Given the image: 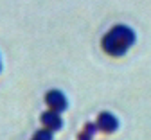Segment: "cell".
<instances>
[{
	"mask_svg": "<svg viewBox=\"0 0 151 140\" xmlns=\"http://www.w3.org/2000/svg\"><path fill=\"white\" fill-rule=\"evenodd\" d=\"M97 128L101 129V131H104V133H113L117 128H119V121H117V117L115 115H111V113H108V111H103V113H99V117H97Z\"/></svg>",
	"mask_w": 151,
	"mask_h": 140,
	"instance_id": "obj_3",
	"label": "cell"
},
{
	"mask_svg": "<svg viewBox=\"0 0 151 140\" xmlns=\"http://www.w3.org/2000/svg\"><path fill=\"white\" fill-rule=\"evenodd\" d=\"M133 43H135V32H133V29H129L128 25H115V27H111L103 36V42H101L104 52L113 56V57L124 56Z\"/></svg>",
	"mask_w": 151,
	"mask_h": 140,
	"instance_id": "obj_1",
	"label": "cell"
},
{
	"mask_svg": "<svg viewBox=\"0 0 151 140\" xmlns=\"http://www.w3.org/2000/svg\"><path fill=\"white\" fill-rule=\"evenodd\" d=\"M45 103L54 111H65L67 110V99L60 90H50L45 95Z\"/></svg>",
	"mask_w": 151,
	"mask_h": 140,
	"instance_id": "obj_2",
	"label": "cell"
},
{
	"mask_svg": "<svg viewBox=\"0 0 151 140\" xmlns=\"http://www.w3.org/2000/svg\"><path fill=\"white\" fill-rule=\"evenodd\" d=\"M96 129H97V124H86V126L83 128V131L79 133L78 140H92V138H93V133H96Z\"/></svg>",
	"mask_w": 151,
	"mask_h": 140,
	"instance_id": "obj_5",
	"label": "cell"
},
{
	"mask_svg": "<svg viewBox=\"0 0 151 140\" xmlns=\"http://www.w3.org/2000/svg\"><path fill=\"white\" fill-rule=\"evenodd\" d=\"M0 68H2V63H0Z\"/></svg>",
	"mask_w": 151,
	"mask_h": 140,
	"instance_id": "obj_7",
	"label": "cell"
},
{
	"mask_svg": "<svg viewBox=\"0 0 151 140\" xmlns=\"http://www.w3.org/2000/svg\"><path fill=\"white\" fill-rule=\"evenodd\" d=\"M42 122L50 131H58L63 126V121H61V117H60V111H54V110H49V111L42 113Z\"/></svg>",
	"mask_w": 151,
	"mask_h": 140,
	"instance_id": "obj_4",
	"label": "cell"
},
{
	"mask_svg": "<svg viewBox=\"0 0 151 140\" xmlns=\"http://www.w3.org/2000/svg\"><path fill=\"white\" fill-rule=\"evenodd\" d=\"M32 140H52V131L50 129H40L32 135Z\"/></svg>",
	"mask_w": 151,
	"mask_h": 140,
	"instance_id": "obj_6",
	"label": "cell"
}]
</instances>
